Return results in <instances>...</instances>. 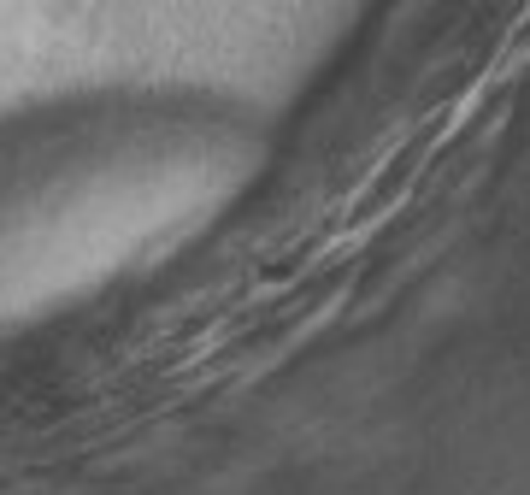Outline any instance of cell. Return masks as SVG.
I'll return each instance as SVG.
<instances>
[{"instance_id": "1", "label": "cell", "mask_w": 530, "mask_h": 495, "mask_svg": "<svg viewBox=\"0 0 530 495\" xmlns=\"http://www.w3.org/2000/svg\"><path fill=\"white\" fill-rule=\"evenodd\" d=\"M130 54H136V47H130ZM136 59H142V54H136ZM142 65H147V59H142ZM147 71H154V65H147ZM154 82H159V71H154ZM159 89H165V82H159ZM165 94H171V89H165ZM171 101H177V94H171ZM177 106H183V101H177ZM189 112H195V106H189ZM195 118H201V112H195ZM201 124H207V118H201ZM212 130H218V124H212ZM224 136H230V130H224ZM236 142H247V136H236ZM254 147H259V142H254Z\"/></svg>"}]
</instances>
